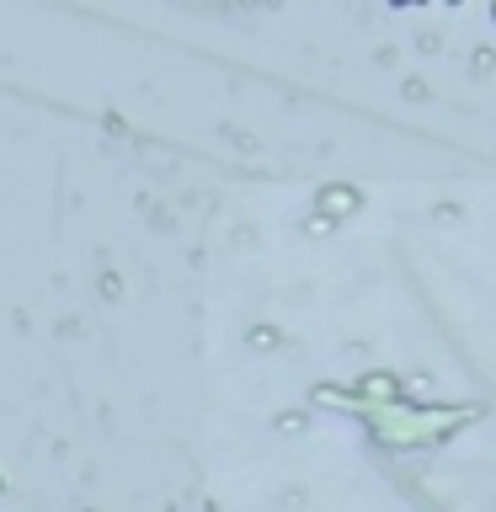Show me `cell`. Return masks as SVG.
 I'll return each mask as SVG.
<instances>
[{
    "label": "cell",
    "mask_w": 496,
    "mask_h": 512,
    "mask_svg": "<svg viewBox=\"0 0 496 512\" xmlns=\"http://www.w3.org/2000/svg\"><path fill=\"white\" fill-rule=\"evenodd\" d=\"M0 491H6V480H0Z\"/></svg>",
    "instance_id": "cell-1"
},
{
    "label": "cell",
    "mask_w": 496,
    "mask_h": 512,
    "mask_svg": "<svg viewBox=\"0 0 496 512\" xmlns=\"http://www.w3.org/2000/svg\"><path fill=\"white\" fill-rule=\"evenodd\" d=\"M491 16H496V6H491Z\"/></svg>",
    "instance_id": "cell-2"
}]
</instances>
